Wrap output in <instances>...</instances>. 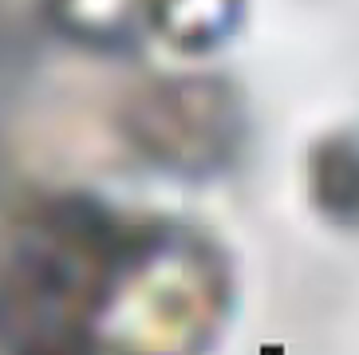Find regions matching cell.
I'll return each mask as SVG.
<instances>
[{
	"instance_id": "6da1fadb",
	"label": "cell",
	"mask_w": 359,
	"mask_h": 355,
	"mask_svg": "<svg viewBox=\"0 0 359 355\" xmlns=\"http://www.w3.org/2000/svg\"><path fill=\"white\" fill-rule=\"evenodd\" d=\"M130 213L48 194L0 221V355H87Z\"/></svg>"
},
{
	"instance_id": "7a4b0ae2",
	"label": "cell",
	"mask_w": 359,
	"mask_h": 355,
	"mask_svg": "<svg viewBox=\"0 0 359 355\" xmlns=\"http://www.w3.org/2000/svg\"><path fill=\"white\" fill-rule=\"evenodd\" d=\"M233 257L213 233L135 217L87 355H210L233 320Z\"/></svg>"
},
{
	"instance_id": "3957f363",
	"label": "cell",
	"mask_w": 359,
	"mask_h": 355,
	"mask_svg": "<svg viewBox=\"0 0 359 355\" xmlns=\"http://www.w3.org/2000/svg\"><path fill=\"white\" fill-rule=\"evenodd\" d=\"M115 135L142 166L178 182H213L241 166L253 115L229 75H158L118 99Z\"/></svg>"
},
{
	"instance_id": "277c9868",
	"label": "cell",
	"mask_w": 359,
	"mask_h": 355,
	"mask_svg": "<svg viewBox=\"0 0 359 355\" xmlns=\"http://www.w3.org/2000/svg\"><path fill=\"white\" fill-rule=\"evenodd\" d=\"M43 12L64 40L103 55H123L150 40L154 0H43Z\"/></svg>"
},
{
	"instance_id": "5b68a950",
	"label": "cell",
	"mask_w": 359,
	"mask_h": 355,
	"mask_svg": "<svg viewBox=\"0 0 359 355\" xmlns=\"http://www.w3.org/2000/svg\"><path fill=\"white\" fill-rule=\"evenodd\" d=\"M245 24V0H154L150 36L178 55H210Z\"/></svg>"
},
{
	"instance_id": "8992f818",
	"label": "cell",
	"mask_w": 359,
	"mask_h": 355,
	"mask_svg": "<svg viewBox=\"0 0 359 355\" xmlns=\"http://www.w3.org/2000/svg\"><path fill=\"white\" fill-rule=\"evenodd\" d=\"M308 198L339 229H359V138L327 135L308 150Z\"/></svg>"
}]
</instances>
